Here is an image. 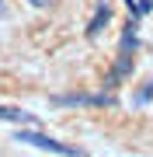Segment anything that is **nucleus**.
Wrapping results in <instances>:
<instances>
[{"label": "nucleus", "mask_w": 153, "mask_h": 157, "mask_svg": "<svg viewBox=\"0 0 153 157\" xmlns=\"http://www.w3.org/2000/svg\"><path fill=\"white\" fill-rule=\"evenodd\" d=\"M17 140H21V143H31V147H38V150H49V154H63V157H87L84 147L59 143V140H52V136H46V133H35V129H21V133H17Z\"/></svg>", "instance_id": "1"}, {"label": "nucleus", "mask_w": 153, "mask_h": 157, "mask_svg": "<svg viewBox=\"0 0 153 157\" xmlns=\"http://www.w3.org/2000/svg\"><path fill=\"white\" fill-rule=\"evenodd\" d=\"M52 105H115V98H104V94H56Z\"/></svg>", "instance_id": "2"}, {"label": "nucleus", "mask_w": 153, "mask_h": 157, "mask_svg": "<svg viewBox=\"0 0 153 157\" xmlns=\"http://www.w3.org/2000/svg\"><path fill=\"white\" fill-rule=\"evenodd\" d=\"M4 14H7V11H4V0H0V17H4Z\"/></svg>", "instance_id": "7"}, {"label": "nucleus", "mask_w": 153, "mask_h": 157, "mask_svg": "<svg viewBox=\"0 0 153 157\" xmlns=\"http://www.w3.org/2000/svg\"><path fill=\"white\" fill-rule=\"evenodd\" d=\"M108 17H111V7H108L104 0H101V4H97V14H94V21L87 25V35H91V39H94V35H97V32H101L104 25H108Z\"/></svg>", "instance_id": "3"}, {"label": "nucleus", "mask_w": 153, "mask_h": 157, "mask_svg": "<svg viewBox=\"0 0 153 157\" xmlns=\"http://www.w3.org/2000/svg\"><path fill=\"white\" fill-rule=\"evenodd\" d=\"M28 4H38V7H49L52 0H28Z\"/></svg>", "instance_id": "6"}, {"label": "nucleus", "mask_w": 153, "mask_h": 157, "mask_svg": "<svg viewBox=\"0 0 153 157\" xmlns=\"http://www.w3.org/2000/svg\"><path fill=\"white\" fill-rule=\"evenodd\" d=\"M0 119H7V122H38L35 115L21 112V108H11V105H0Z\"/></svg>", "instance_id": "4"}, {"label": "nucleus", "mask_w": 153, "mask_h": 157, "mask_svg": "<svg viewBox=\"0 0 153 157\" xmlns=\"http://www.w3.org/2000/svg\"><path fill=\"white\" fill-rule=\"evenodd\" d=\"M129 73H132V52H122V56H118V67L111 70V84L122 80V77H129Z\"/></svg>", "instance_id": "5"}]
</instances>
